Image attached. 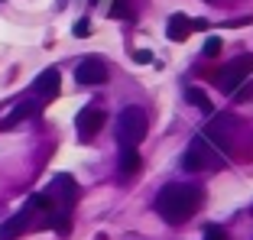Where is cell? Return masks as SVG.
Listing matches in <instances>:
<instances>
[{
  "instance_id": "cell-4",
  "label": "cell",
  "mask_w": 253,
  "mask_h": 240,
  "mask_svg": "<svg viewBox=\"0 0 253 240\" xmlns=\"http://www.w3.org/2000/svg\"><path fill=\"white\" fill-rule=\"evenodd\" d=\"M36 218H39L36 204L26 201V208H20L10 221H3V224H0V240H16L20 234H26L33 224H36Z\"/></svg>"
},
{
  "instance_id": "cell-19",
  "label": "cell",
  "mask_w": 253,
  "mask_h": 240,
  "mask_svg": "<svg viewBox=\"0 0 253 240\" xmlns=\"http://www.w3.org/2000/svg\"><path fill=\"white\" fill-rule=\"evenodd\" d=\"M94 3H97V0H91V7H94Z\"/></svg>"
},
{
  "instance_id": "cell-1",
  "label": "cell",
  "mask_w": 253,
  "mask_h": 240,
  "mask_svg": "<svg viewBox=\"0 0 253 240\" xmlns=\"http://www.w3.org/2000/svg\"><path fill=\"white\" fill-rule=\"evenodd\" d=\"M198 204H201V192L192 185H166V188H159V195H156V211L169 224L188 221L198 211Z\"/></svg>"
},
{
  "instance_id": "cell-18",
  "label": "cell",
  "mask_w": 253,
  "mask_h": 240,
  "mask_svg": "<svg viewBox=\"0 0 253 240\" xmlns=\"http://www.w3.org/2000/svg\"><path fill=\"white\" fill-rule=\"evenodd\" d=\"M192 30H208V20H192Z\"/></svg>"
},
{
  "instance_id": "cell-3",
  "label": "cell",
  "mask_w": 253,
  "mask_h": 240,
  "mask_svg": "<svg viewBox=\"0 0 253 240\" xmlns=\"http://www.w3.org/2000/svg\"><path fill=\"white\" fill-rule=\"evenodd\" d=\"M250 72H253V55H237V59H231L214 75V84L221 91H227V94H231V91H237L240 84L250 78Z\"/></svg>"
},
{
  "instance_id": "cell-10",
  "label": "cell",
  "mask_w": 253,
  "mask_h": 240,
  "mask_svg": "<svg viewBox=\"0 0 253 240\" xmlns=\"http://www.w3.org/2000/svg\"><path fill=\"white\" fill-rule=\"evenodd\" d=\"M36 101H20V104L13 107V114H10L7 120H3V127H16V123H20V120H26L30 117V114H36Z\"/></svg>"
},
{
  "instance_id": "cell-15",
  "label": "cell",
  "mask_w": 253,
  "mask_h": 240,
  "mask_svg": "<svg viewBox=\"0 0 253 240\" xmlns=\"http://www.w3.org/2000/svg\"><path fill=\"white\" fill-rule=\"evenodd\" d=\"M111 16H130V0H117L111 7Z\"/></svg>"
},
{
  "instance_id": "cell-11",
  "label": "cell",
  "mask_w": 253,
  "mask_h": 240,
  "mask_svg": "<svg viewBox=\"0 0 253 240\" xmlns=\"http://www.w3.org/2000/svg\"><path fill=\"white\" fill-rule=\"evenodd\" d=\"M185 98L192 101V104L198 107V111L211 114V101H208V94H205V91H201V88H185Z\"/></svg>"
},
{
  "instance_id": "cell-6",
  "label": "cell",
  "mask_w": 253,
  "mask_h": 240,
  "mask_svg": "<svg viewBox=\"0 0 253 240\" xmlns=\"http://www.w3.org/2000/svg\"><path fill=\"white\" fill-rule=\"evenodd\" d=\"M208 143L201 140V136H195L192 143H188V150H185V159H182V169L185 172H198V169H205L208 165Z\"/></svg>"
},
{
  "instance_id": "cell-5",
  "label": "cell",
  "mask_w": 253,
  "mask_h": 240,
  "mask_svg": "<svg viewBox=\"0 0 253 240\" xmlns=\"http://www.w3.org/2000/svg\"><path fill=\"white\" fill-rule=\"evenodd\" d=\"M75 78L82 84H104L107 81V65L101 59H82L75 68Z\"/></svg>"
},
{
  "instance_id": "cell-12",
  "label": "cell",
  "mask_w": 253,
  "mask_h": 240,
  "mask_svg": "<svg viewBox=\"0 0 253 240\" xmlns=\"http://www.w3.org/2000/svg\"><path fill=\"white\" fill-rule=\"evenodd\" d=\"M120 169H124V172H136V169H140V153L136 150H124L120 153Z\"/></svg>"
},
{
  "instance_id": "cell-16",
  "label": "cell",
  "mask_w": 253,
  "mask_h": 240,
  "mask_svg": "<svg viewBox=\"0 0 253 240\" xmlns=\"http://www.w3.org/2000/svg\"><path fill=\"white\" fill-rule=\"evenodd\" d=\"M75 36H78V39H84V36H88V33H91V23L88 20H78V23H75Z\"/></svg>"
},
{
  "instance_id": "cell-17",
  "label": "cell",
  "mask_w": 253,
  "mask_h": 240,
  "mask_svg": "<svg viewBox=\"0 0 253 240\" xmlns=\"http://www.w3.org/2000/svg\"><path fill=\"white\" fill-rule=\"evenodd\" d=\"M133 59H136V62H153V55H149V49H140Z\"/></svg>"
},
{
  "instance_id": "cell-2",
  "label": "cell",
  "mask_w": 253,
  "mask_h": 240,
  "mask_svg": "<svg viewBox=\"0 0 253 240\" xmlns=\"http://www.w3.org/2000/svg\"><path fill=\"white\" fill-rule=\"evenodd\" d=\"M149 123H146V114H143V107H124L117 117V143L124 146V150H136V143H143V136H146Z\"/></svg>"
},
{
  "instance_id": "cell-9",
  "label": "cell",
  "mask_w": 253,
  "mask_h": 240,
  "mask_svg": "<svg viewBox=\"0 0 253 240\" xmlns=\"http://www.w3.org/2000/svg\"><path fill=\"white\" fill-rule=\"evenodd\" d=\"M188 33H192V20H188L185 13H172L169 26H166V36H169L172 42H182V39H188Z\"/></svg>"
},
{
  "instance_id": "cell-7",
  "label": "cell",
  "mask_w": 253,
  "mask_h": 240,
  "mask_svg": "<svg viewBox=\"0 0 253 240\" xmlns=\"http://www.w3.org/2000/svg\"><path fill=\"white\" fill-rule=\"evenodd\" d=\"M75 123H78V136H82V140H91L97 130L104 127V111H97V107H84V111L78 114Z\"/></svg>"
},
{
  "instance_id": "cell-13",
  "label": "cell",
  "mask_w": 253,
  "mask_h": 240,
  "mask_svg": "<svg viewBox=\"0 0 253 240\" xmlns=\"http://www.w3.org/2000/svg\"><path fill=\"white\" fill-rule=\"evenodd\" d=\"M221 52H224V42L217 36H208V42H205V55L214 59V55H221Z\"/></svg>"
},
{
  "instance_id": "cell-14",
  "label": "cell",
  "mask_w": 253,
  "mask_h": 240,
  "mask_svg": "<svg viewBox=\"0 0 253 240\" xmlns=\"http://www.w3.org/2000/svg\"><path fill=\"white\" fill-rule=\"evenodd\" d=\"M205 240H227V231L217 227V224H211V227H205Z\"/></svg>"
},
{
  "instance_id": "cell-8",
  "label": "cell",
  "mask_w": 253,
  "mask_h": 240,
  "mask_svg": "<svg viewBox=\"0 0 253 240\" xmlns=\"http://www.w3.org/2000/svg\"><path fill=\"white\" fill-rule=\"evenodd\" d=\"M59 84H62L59 68H45L42 75L33 81V91H36L39 98H55V94H59Z\"/></svg>"
}]
</instances>
